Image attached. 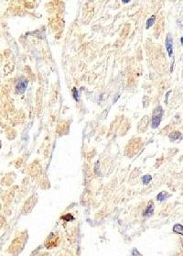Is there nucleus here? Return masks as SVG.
Segmentation results:
<instances>
[{
	"label": "nucleus",
	"instance_id": "nucleus-1",
	"mask_svg": "<svg viewBox=\"0 0 183 256\" xmlns=\"http://www.w3.org/2000/svg\"><path fill=\"white\" fill-rule=\"evenodd\" d=\"M163 108L162 107H158L155 108V110L153 112V117H152V121H151V127L153 129H156L162 120V117H163Z\"/></svg>",
	"mask_w": 183,
	"mask_h": 256
},
{
	"label": "nucleus",
	"instance_id": "nucleus-2",
	"mask_svg": "<svg viewBox=\"0 0 183 256\" xmlns=\"http://www.w3.org/2000/svg\"><path fill=\"white\" fill-rule=\"evenodd\" d=\"M165 45H166V50L168 51V54L169 57L172 56L173 54V39H172V36L170 34L167 35L166 41H165Z\"/></svg>",
	"mask_w": 183,
	"mask_h": 256
},
{
	"label": "nucleus",
	"instance_id": "nucleus-3",
	"mask_svg": "<svg viewBox=\"0 0 183 256\" xmlns=\"http://www.w3.org/2000/svg\"><path fill=\"white\" fill-rule=\"evenodd\" d=\"M28 80L27 79H22L19 80L17 84V86H16V91L18 94H24L28 87Z\"/></svg>",
	"mask_w": 183,
	"mask_h": 256
},
{
	"label": "nucleus",
	"instance_id": "nucleus-4",
	"mask_svg": "<svg viewBox=\"0 0 183 256\" xmlns=\"http://www.w3.org/2000/svg\"><path fill=\"white\" fill-rule=\"evenodd\" d=\"M153 211H154V203H153V201H149L148 206H146V207L145 211H144V216L145 217L152 216Z\"/></svg>",
	"mask_w": 183,
	"mask_h": 256
},
{
	"label": "nucleus",
	"instance_id": "nucleus-5",
	"mask_svg": "<svg viewBox=\"0 0 183 256\" xmlns=\"http://www.w3.org/2000/svg\"><path fill=\"white\" fill-rule=\"evenodd\" d=\"M169 138L171 142H176V140H180L182 139V134L180 131H173L169 134Z\"/></svg>",
	"mask_w": 183,
	"mask_h": 256
},
{
	"label": "nucleus",
	"instance_id": "nucleus-6",
	"mask_svg": "<svg viewBox=\"0 0 183 256\" xmlns=\"http://www.w3.org/2000/svg\"><path fill=\"white\" fill-rule=\"evenodd\" d=\"M168 197H169V194H168V193L165 192V191H162V192L159 193L158 196H156V200L162 202V201H164L165 199H167Z\"/></svg>",
	"mask_w": 183,
	"mask_h": 256
},
{
	"label": "nucleus",
	"instance_id": "nucleus-7",
	"mask_svg": "<svg viewBox=\"0 0 183 256\" xmlns=\"http://www.w3.org/2000/svg\"><path fill=\"white\" fill-rule=\"evenodd\" d=\"M155 21H156V17H155V15L151 16V17L148 19V21H146V29H149L150 27H152L153 24L155 23Z\"/></svg>",
	"mask_w": 183,
	"mask_h": 256
},
{
	"label": "nucleus",
	"instance_id": "nucleus-8",
	"mask_svg": "<svg viewBox=\"0 0 183 256\" xmlns=\"http://www.w3.org/2000/svg\"><path fill=\"white\" fill-rule=\"evenodd\" d=\"M173 231L175 233L183 235V226L181 225V224H176V225L173 227Z\"/></svg>",
	"mask_w": 183,
	"mask_h": 256
},
{
	"label": "nucleus",
	"instance_id": "nucleus-9",
	"mask_svg": "<svg viewBox=\"0 0 183 256\" xmlns=\"http://www.w3.org/2000/svg\"><path fill=\"white\" fill-rule=\"evenodd\" d=\"M152 180V176L149 175H146L142 177V182L144 185H148L150 183V181Z\"/></svg>",
	"mask_w": 183,
	"mask_h": 256
},
{
	"label": "nucleus",
	"instance_id": "nucleus-10",
	"mask_svg": "<svg viewBox=\"0 0 183 256\" xmlns=\"http://www.w3.org/2000/svg\"><path fill=\"white\" fill-rule=\"evenodd\" d=\"M72 96H73V98H74L76 101L79 100V93H78V90L75 87L72 88Z\"/></svg>",
	"mask_w": 183,
	"mask_h": 256
},
{
	"label": "nucleus",
	"instance_id": "nucleus-11",
	"mask_svg": "<svg viewBox=\"0 0 183 256\" xmlns=\"http://www.w3.org/2000/svg\"><path fill=\"white\" fill-rule=\"evenodd\" d=\"M61 218H63V219H65V220H67V221H70V220H72V219H74V218H73L71 214H67V215H65V216H63V217H61Z\"/></svg>",
	"mask_w": 183,
	"mask_h": 256
},
{
	"label": "nucleus",
	"instance_id": "nucleus-12",
	"mask_svg": "<svg viewBox=\"0 0 183 256\" xmlns=\"http://www.w3.org/2000/svg\"><path fill=\"white\" fill-rule=\"evenodd\" d=\"M132 253H133V256H141V254L137 252V250H133V252H132Z\"/></svg>",
	"mask_w": 183,
	"mask_h": 256
},
{
	"label": "nucleus",
	"instance_id": "nucleus-13",
	"mask_svg": "<svg viewBox=\"0 0 183 256\" xmlns=\"http://www.w3.org/2000/svg\"><path fill=\"white\" fill-rule=\"evenodd\" d=\"M171 93V91H169L168 93H167V95H166V99H165V102L166 103H168V97H169V94Z\"/></svg>",
	"mask_w": 183,
	"mask_h": 256
},
{
	"label": "nucleus",
	"instance_id": "nucleus-14",
	"mask_svg": "<svg viewBox=\"0 0 183 256\" xmlns=\"http://www.w3.org/2000/svg\"><path fill=\"white\" fill-rule=\"evenodd\" d=\"M122 2H123L124 4H127V3H129L130 1H122Z\"/></svg>",
	"mask_w": 183,
	"mask_h": 256
},
{
	"label": "nucleus",
	"instance_id": "nucleus-15",
	"mask_svg": "<svg viewBox=\"0 0 183 256\" xmlns=\"http://www.w3.org/2000/svg\"><path fill=\"white\" fill-rule=\"evenodd\" d=\"M180 42H181V43L183 44V37H182V38L180 39Z\"/></svg>",
	"mask_w": 183,
	"mask_h": 256
}]
</instances>
